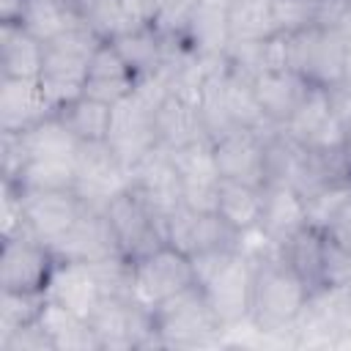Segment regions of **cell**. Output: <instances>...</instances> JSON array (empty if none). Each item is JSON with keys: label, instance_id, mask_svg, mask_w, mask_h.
<instances>
[{"label": "cell", "instance_id": "obj_33", "mask_svg": "<svg viewBox=\"0 0 351 351\" xmlns=\"http://www.w3.org/2000/svg\"><path fill=\"white\" fill-rule=\"evenodd\" d=\"M44 304H47V293L0 291V340L36 324L44 313Z\"/></svg>", "mask_w": 351, "mask_h": 351}, {"label": "cell", "instance_id": "obj_23", "mask_svg": "<svg viewBox=\"0 0 351 351\" xmlns=\"http://www.w3.org/2000/svg\"><path fill=\"white\" fill-rule=\"evenodd\" d=\"M55 112L38 80L0 77V132L19 134Z\"/></svg>", "mask_w": 351, "mask_h": 351}, {"label": "cell", "instance_id": "obj_17", "mask_svg": "<svg viewBox=\"0 0 351 351\" xmlns=\"http://www.w3.org/2000/svg\"><path fill=\"white\" fill-rule=\"evenodd\" d=\"M247 77H250L255 101L271 129H282L293 118V112L302 107L307 93L313 90V85L293 69H263Z\"/></svg>", "mask_w": 351, "mask_h": 351}, {"label": "cell", "instance_id": "obj_1", "mask_svg": "<svg viewBox=\"0 0 351 351\" xmlns=\"http://www.w3.org/2000/svg\"><path fill=\"white\" fill-rule=\"evenodd\" d=\"M310 293L313 288L296 274V269L280 255V250L258 258L247 329L269 340L291 343Z\"/></svg>", "mask_w": 351, "mask_h": 351}, {"label": "cell", "instance_id": "obj_5", "mask_svg": "<svg viewBox=\"0 0 351 351\" xmlns=\"http://www.w3.org/2000/svg\"><path fill=\"white\" fill-rule=\"evenodd\" d=\"M346 36L335 25L313 22L288 33V66L299 71L313 88L335 90L346 71Z\"/></svg>", "mask_w": 351, "mask_h": 351}, {"label": "cell", "instance_id": "obj_11", "mask_svg": "<svg viewBox=\"0 0 351 351\" xmlns=\"http://www.w3.org/2000/svg\"><path fill=\"white\" fill-rule=\"evenodd\" d=\"M104 214L126 261H137L167 241L165 219L132 189V184L104 203Z\"/></svg>", "mask_w": 351, "mask_h": 351}, {"label": "cell", "instance_id": "obj_14", "mask_svg": "<svg viewBox=\"0 0 351 351\" xmlns=\"http://www.w3.org/2000/svg\"><path fill=\"white\" fill-rule=\"evenodd\" d=\"M271 132V129H269ZM269 132L255 129H228L211 137V154L219 170V178L266 184V137Z\"/></svg>", "mask_w": 351, "mask_h": 351}, {"label": "cell", "instance_id": "obj_31", "mask_svg": "<svg viewBox=\"0 0 351 351\" xmlns=\"http://www.w3.org/2000/svg\"><path fill=\"white\" fill-rule=\"evenodd\" d=\"M80 19L69 0H27L19 25H25L33 36H38L44 44L55 36L74 27Z\"/></svg>", "mask_w": 351, "mask_h": 351}, {"label": "cell", "instance_id": "obj_24", "mask_svg": "<svg viewBox=\"0 0 351 351\" xmlns=\"http://www.w3.org/2000/svg\"><path fill=\"white\" fill-rule=\"evenodd\" d=\"M310 222L307 197L288 184H263V203L258 230L280 250L296 230Z\"/></svg>", "mask_w": 351, "mask_h": 351}, {"label": "cell", "instance_id": "obj_9", "mask_svg": "<svg viewBox=\"0 0 351 351\" xmlns=\"http://www.w3.org/2000/svg\"><path fill=\"white\" fill-rule=\"evenodd\" d=\"M90 326L96 332L101 351H134L156 348L154 315L132 293L104 296L90 313Z\"/></svg>", "mask_w": 351, "mask_h": 351}, {"label": "cell", "instance_id": "obj_8", "mask_svg": "<svg viewBox=\"0 0 351 351\" xmlns=\"http://www.w3.org/2000/svg\"><path fill=\"white\" fill-rule=\"evenodd\" d=\"M346 343H351V282L315 288L291 337V346L337 348Z\"/></svg>", "mask_w": 351, "mask_h": 351}, {"label": "cell", "instance_id": "obj_20", "mask_svg": "<svg viewBox=\"0 0 351 351\" xmlns=\"http://www.w3.org/2000/svg\"><path fill=\"white\" fill-rule=\"evenodd\" d=\"M170 154H173V162H176L178 176H181L184 206L197 208V211H214L219 170H217V162L211 154V137L189 143L184 148H173Z\"/></svg>", "mask_w": 351, "mask_h": 351}, {"label": "cell", "instance_id": "obj_29", "mask_svg": "<svg viewBox=\"0 0 351 351\" xmlns=\"http://www.w3.org/2000/svg\"><path fill=\"white\" fill-rule=\"evenodd\" d=\"M38 321L47 329L55 351H101L90 321L82 318L80 313L52 302L49 296H47L44 313H41Z\"/></svg>", "mask_w": 351, "mask_h": 351}, {"label": "cell", "instance_id": "obj_12", "mask_svg": "<svg viewBox=\"0 0 351 351\" xmlns=\"http://www.w3.org/2000/svg\"><path fill=\"white\" fill-rule=\"evenodd\" d=\"M58 263L55 247L30 233L0 239V291L47 293Z\"/></svg>", "mask_w": 351, "mask_h": 351}, {"label": "cell", "instance_id": "obj_18", "mask_svg": "<svg viewBox=\"0 0 351 351\" xmlns=\"http://www.w3.org/2000/svg\"><path fill=\"white\" fill-rule=\"evenodd\" d=\"M55 252L60 261H77V263H99L121 255L104 206L88 203L85 211L71 225V230L55 244Z\"/></svg>", "mask_w": 351, "mask_h": 351}, {"label": "cell", "instance_id": "obj_16", "mask_svg": "<svg viewBox=\"0 0 351 351\" xmlns=\"http://www.w3.org/2000/svg\"><path fill=\"white\" fill-rule=\"evenodd\" d=\"M165 233L167 241L181 252H186L189 258L239 244V233H233L217 211H197L189 206H181L167 217Z\"/></svg>", "mask_w": 351, "mask_h": 351}, {"label": "cell", "instance_id": "obj_3", "mask_svg": "<svg viewBox=\"0 0 351 351\" xmlns=\"http://www.w3.org/2000/svg\"><path fill=\"white\" fill-rule=\"evenodd\" d=\"M151 315L156 348H214L225 346L230 335L197 282L162 302Z\"/></svg>", "mask_w": 351, "mask_h": 351}, {"label": "cell", "instance_id": "obj_34", "mask_svg": "<svg viewBox=\"0 0 351 351\" xmlns=\"http://www.w3.org/2000/svg\"><path fill=\"white\" fill-rule=\"evenodd\" d=\"M25 233V200L16 184L3 181L0 195V239H14Z\"/></svg>", "mask_w": 351, "mask_h": 351}, {"label": "cell", "instance_id": "obj_7", "mask_svg": "<svg viewBox=\"0 0 351 351\" xmlns=\"http://www.w3.org/2000/svg\"><path fill=\"white\" fill-rule=\"evenodd\" d=\"M197 282L195 277V261L181 252L178 247H173L170 241H165L162 247L151 250L148 255L132 261V288L129 293L148 307L151 313L173 299L176 293L192 288Z\"/></svg>", "mask_w": 351, "mask_h": 351}, {"label": "cell", "instance_id": "obj_22", "mask_svg": "<svg viewBox=\"0 0 351 351\" xmlns=\"http://www.w3.org/2000/svg\"><path fill=\"white\" fill-rule=\"evenodd\" d=\"M140 85L137 71L123 60V55L115 49L110 38H101L88 60V74H85V96H93L107 104H118L126 96H132Z\"/></svg>", "mask_w": 351, "mask_h": 351}, {"label": "cell", "instance_id": "obj_2", "mask_svg": "<svg viewBox=\"0 0 351 351\" xmlns=\"http://www.w3.org/2000/svg\"><path fill=\"white\" fill-rule=\"evenodd\" d=\"M195 277L203 288L206 299L211 302L219 321L236 332L250 318V299H252V280H255V258H250L239 244L222 247L206 255L192 258Z\"/></svg>", "mask_w": 351, "mask_h": 351}, {"label": "cell", "instance_id": "obj_25", "mask_svg": "<svg viewBox=\"0 0 351 351\" xmlns=\"http://www.w3.org/2000/svg\"><path fill=\"white\" fill-rule=\"evenodd\" d=\"M47 296L74 313H80L82 318H90V313L96 310V304L107 296L104 293V282L101 274L96 269V263H77V261H60Z\"/></svg>", "mask_w": 351, "mask_h": 351}, {"label": "cell", "instance_id": "obj_27", "mask_svg": "<svg viewBox=\"0 0 351 351\" xmlns=\"http://www.w3.org/2000/svg\"><path fill=\"white\" fill-rule=\"evenodd\" d=\"M47 44L19 22H0V77L38 80Z\"/></svg>", "mask_w": 351, "mask_h": 351}, {"label": "cell", "instance_id": "obj_15", "mask_svg": "<svg viewBox=\"0 0 351 351\" xmlns=\"http://www.w3.org/2000/svg\"><path fill=\"white\" fill-rule=\"evenodd\" d=\"M132 184V170L118 159V154L104 143H82L77 154V181L74 189L96 206H104L112 195Z\"/></svg>", "mask_w": 351, "mask_h": 351}, {"label": "cell", "instance_id": "obj_21", "mask_svg": "<svg viewBox=\"0 0 351 351\" xmlns=\"http://www.w3.org/2000/svg\"><path fill=\"white\" fill-rule=\"evenodd\" d=\"M156 132L162 148H184L197 140H208L200 99L176 88H167L156 101Z\"/></svg>", "mask_w": 351, "mask_h": 351}, {"label": "cell", "instance_id": "obj_26", "mask_svg": "<svg viewBox=\"0 0 351 351\" xmlns=\"http://www.w3.org/2000/svg\"><path fill=\"white\" fill-rule=\"evenodd\" d=\"M285 33L277 0H230L228 5V49L250 47Z\"/></svg>", "mask_w": 351, "mask_h": 351}, {"label": "cell", "instance_id": "obj_4", "mask_svg": "<svg viewBox=\"0 0 351 351\" xmlns=\"http://www.w3.org/2000/svg\"><path fill=\"white\" fill-rule=\"evenodd\" d=\"M101 38L82 22L69 27L66 33L55 36L47 41L44 52V66L38 74V82L44 93L49 96L52 107H63L66 101L82 96L85 88V74H88V60Z\"/></svg>", "mask_w": 351, "mask_h": 351}, {"label": "cell", "instance_id": "obj_6", "mask_svg": "<svg viewBox=\"0 0 351 351\" xmlns=\"http://www.w3.org/2000/svg\"><path fill=\"white\" fill-rule=\"evenodd\" d=\"M156 101L159 96L151 88L137 85L132 96L112 104L107 145L118 154V159L129 170H134L148 154L162 148L159 132H156Z\"/></svg>", "mask_w": 351, "mask_h": 351}, {"label": "cell", "instance_id": "obj_35", "mask_svg": "<svg viewBox=\"0 0 351 351\" xmlns=\"http://www.w3.org/2000/svg\"><path fill=\"white\" fill-rule=\"evenodd\" d=\"M326 230V236L343 250L351 255V195L332 211V217L321 225Z\"/></svg>", "mask_w": 351, "mask_h": 351}, {"label": "cell", "instance_id": "obj_28", "mask_svg": "<svg viewBox=\"0 0 351 351\" xmlns=\"http://www.w3.org/2000/svg\"><path fill=\"white\" fill-rule=\"evenodd\" d=\"M261 203H263V186L247 184V181H233V178H219L214 211L228 222V228L233 233L241 236V233H250L258 228Z\"/></svg>", "mask_w": 351, "mask_h": 351}, {"label": "cell", "instance_id": "obj_36", "mask_svg": "<svg viewBox=\"0 0 351 351\" xmlns=\"http://www.w3.org/2000/svg\"><path fill=\"white\" fill-rule=\"evenodd\" d=\"M27 0H0V22H19Z\"/></svg>", "mask_w": 351, "mask_h": 351}, {"label": "cell", "instance_id": "obj_30", "mask_svg": "<svg viewBox=\"0 0 351 351\" xmlns=\"http://www.w3.org/2000/svg\"><path fill=\"white\" fill-rule=\"evenodd\" d=\"M58 118L66 123V129L80 143H104L112 123V104L99 101L93 96H77L55 110Z\"/></svg>", "mask_w": 351, "mask_h": 351}, {"label": "cell", "instance_id": "obj_13", "mask_svg": "<svg viewBox=\"0 0 351 351\" xmlns=\"http://www.w3.org/2000/svg\"><path fill=\"white\" fill-rule=\"evenodd\" d=\"M22 200L25 233L52 247L71 230V225L88 206V200L77 189H22Z\"/></svg>", "mask_w": 351, "mask_h": 351}, {"label": "cell", "instance_id": "obj_32", "mask_svg": "<svg viewBox=\"0 0 351 351\" xmlns=\"http://www.w3.org/2000/svg\"><path fill=\"white\" fill-rule=\"evenodd\" d=\"M77 19L88 25L99 38H112L132 22L126 0H69Z\"/></svg>", "mask_w": 351, "mask_h": 351}, {"label": "cell", "instance_id": "obj_19", "mask_svg": "<svg viewBox=\"0 0 351 351\" xmlns=\"http://www.w3.org/2000/svg\"><path fill=\"white\" fill-rule=\"evenodd\" d=\"M132 189L167 222V217L184 206L181 176L167 148H156L132 170Z\"/></svg>", "mask_w": 351, "mask_h": 351}, {"label": "cell", "instance_id": "obj_10", "mask_svg": "<svg viewBox=\"0 0 351 351\" xmlns=\"http://www.w3.org/2000/svg\"><path fill=\"white\" fill-rule=\"evenodd\" d=\"M293 140L321 156H351V132L346 129L332 90L313 88L293 118L282 126Z\"/></svg>", "mask_w": 351, "mask_h": 351}]
</instances>
